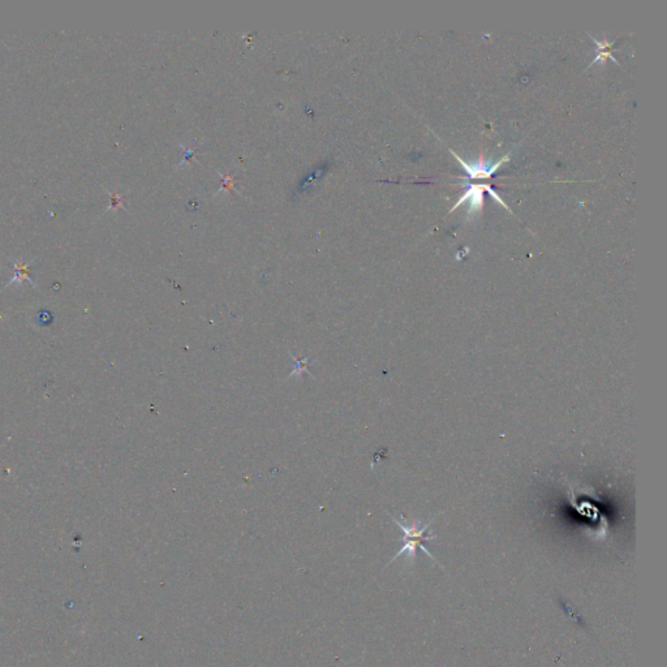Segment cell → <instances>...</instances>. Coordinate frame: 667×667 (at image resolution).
I'll use <instances>...</instances> for the list:
<instances>
[{"instance_id":"1","label":"cell","mask_w":667,"mask_h":667,"mask_svg":"<svg viewBox=\"0 0 667 667\" xmlns=\"http://www.w3.org/2000/svg\"><path fill=\"white\" fill-rule=\"evenodd\" d=\"M394 522L396 525L400 527V529H402L403 533H404V537H403L404 545H403L402 549H400V551L391 559V562H394L396 558H399L400 555L405 554V553L408 555V558H410V561H415L417 549H421L425 554L429 555L432 559H435L433 555L430 554L429 550L424 547V542H427V541H432V539H435V536H425V532L429 529V527H430L432 522H429V524L424 525L422 528H420V522H413L410 525V524H402V522H399V520H396V519H394Z\"/></svg>"},{"instance_id":"2","label":"cell","mask_w":667,"mask_h":667,"mask_svg":"<svg viewBox=\"0 0 667 667\" xmlns=\"http://www.w3.org/2000/svg\"><path fill=\"white\" fill-rule=\"evenodd\" d=\"M451 153L455 157V159L463 166V169H466V174H468V176H469L468 179H491V175H493L505 162H508V159H510L508 155H506L503 159H500V161L497 162L495 164H493L491 167H489L488 164H485L483 158H481L480 161L476 162V163H469V164H468V163H466V162L463 161V159L459 157L458 154H455L454 152H451Z\"/></svg>"},{"instance_id":"3","label":"cell","mask_w":667,"mask_h":667,"mask_svg":"<svg viewBox=\"0 0 667 667\" xmlns=\"http://www.w3.org/2000/svg\"><path fill=\"white\" fill-rule=\"evenodd\" d=\"M464 185L468 186L466 194L456 202V205L451 209L450 213L455 211L460 205H463L466 201L469 202L468 215L480 213L483 206V191H485V188L488 184H468V183H464Z\"/></svg>"},{"instance_id":"4","label":"cell","mask_w":667,"mask_h":667,"mask_svg":"<svg viewBox=\"0 0 667 667\" xmlns=\"http://www.w3.org/2000/svg\"><path fill=\"white\" fill-rule=\"evenodd\" d=\"M590 38H592V40L595 42V46H597V52H598V55H597V57L593 59V62L589 65V67H592V65H595L597 62H602V63H605V62H606V59H611L614 63L619 65L618 60H617L615 57L612 55V51H614V49H612V43H611V42H609V40H606V38L603 40V42H600V40H595L593 37H590Z\"/></svg>"},{"instance_id":"5","label":"cell","mask_w":667,"mask_h":667,"mask_svg":"<svg viewBox=\"0 0 667 667\" xmlns=\"http://www.w3.org/2000/svg\"><path fill=\"white\" fill-rule=\"evenodd\" d=\"M30 265H32V262H29V264H24L23 261H17V262H15V264H13V266H15V276L9 281L7 287H9V284L15 283V281L23 283V281H25V279L30 281L33 286L35 287V284H34V281H32V278L29 276V271H28V270H29V266Z\"/></svg>"},{"instance_id":"6","label":"cell","mask_w":667,"mask_h":667,"mask_svg":"<svg viewBox=\"0 0 667 667\" xmlns=\"http://www.w3.org/2000/svg\"><path fill=\"white\" fill-rule=\"evenodd\" d=\"M295 359V357H293ZM295 361L298 362V370L293 373V374H301L303 371H306V366H308V359H304V360H300V359H295Z\"/></svg>"}]
</instances>
